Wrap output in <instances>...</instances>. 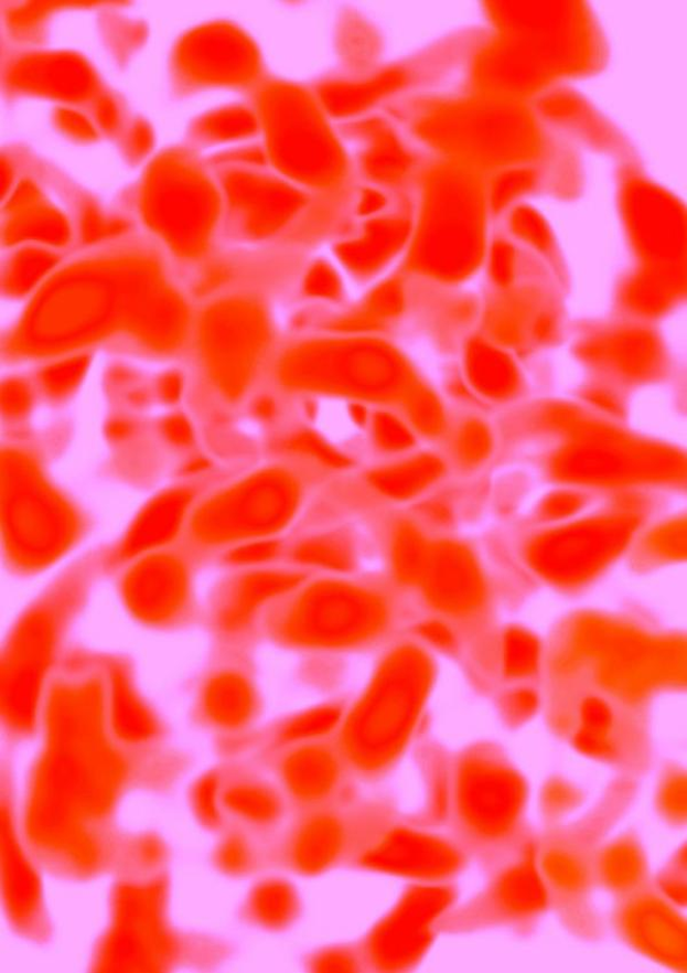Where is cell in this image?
Masks as SVG:
<instances>
[{
	"label": "cell",
	"instance_id": "6da1fadb",
	"mask_svg": "<svg viewBox=\"0 0 687 973\" xmlns=\"http://www.w3.org/2000/svg\"><path fill=\"white\" fill-rule=\"evenodd\" d=\"M320 588L297 606L294 622L302 632L319 640H340L364 633L378 621L380 609L369 597L345 587Z\"/></svg>",
	"mask_w": 687,
	"mask_h": 973
},
{
	"label": "cell",
	"instance_id": "7a4b0ae2",
	"mask_svg": "<svg viewBox=\"0 0 687 973\" xmlns=\"http://www.w3.org/2000/svg\"><path fill=\"white\" fill-rule=\"evenodd\" d=\"M433 459L416 458L374 471L371 480L380 492L393 498H409L422 491L437 475Z\"/></svg>",
	"mask_w": 687,
	"mask_h": 973
},
{
	"label": "cell",
	"instance_id": "3957f363",
	"mask_svg": "<svg viewBox=\"0 0 687 973\" xmlns=\"http://www.w3.org/2000/svg\"><path fill=\"white\" fill-rule=\"evenodd\" d=\"M421 541L407 523L396 533L394 559L397 573L405 579L412 578L421 568Z\"/></svg>",
	"mask_w": 687,
	"mask_h": 973
},
{
	"label": "cell",
	"instance_id": "277c9868",
	"mask_svg": "<svg viewBox=\"0 0 687 973\" xmlns=\"http://www.w3.org/2000/svg\"><path fill=\"white\" fill-rule=\"evenodd\" d=\"M297 555L308 563L323 566L345 567L348 555L342 542L336 539H321L310 542L297 550Z\"/></svg>",
	"mask_w": 687,
	"mask_h": 973
}]
</instances>
